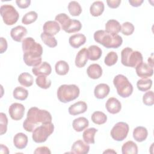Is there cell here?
I'll list each match as a JSON object with an SVG mask.
<instances>
[{
	"mask_svg": "<svg viewBox=\"0 0 154 154\" xmlns=\"http://www.w3.org/2000/svg\"><path fill=\"white\" fill-rule=\"evenodd\" d=\"M55 70L57 74L59 75H66L69 72V66L66 61L60 60L56 63Z\"/></svg>",
	"mask_w": 154,
	"mask_h": 154,
	"instance_id": "1f68e13d",
	"label": "cell"
},
{
	"mask_svg": "<svg viewBox=\"0 0 154 154\" xmlns=\"http://www.w3.org/2000/svg\"><path fill=\"white\" fill-rule=\"evenodd\" d=\"M135 28L134 25L129 22H124L121 26V32L125 35H130L133 34Z\"/></svg>",
	"mask_w": 154,
	"mask_h": 154,
	"instance_id": "60d3db41",
	"label": "cell"
},
{
	"mask_svg": "<svg viewBox=\"0 0 154 154\" xmlns=\"http://www.w3.org/2000/svg\"><path fill=\"white\" fill-rule=\"evenodd\" d=\"M82 28V24L81 22L78 20L72 19V23L70 25L69 27L66 31L67 33H74L78 32Z\"/></svg>",
	"mask_w": 154,
	"mask_h": 154,
	"instance_id": "b9f144b4",
	"label": "cell"
},
{
	"mask_svg": "<svg viewBox=\"0 0 154 154\" xmlns=\"http://www.w3.org/2000/svg\"><path fill=\"white\" fill-rule=\"evenodd\" d=\"M94 40L106 48L116 49L119 48L122 43V37L119 34H113L104 30L96 31L93 35Z\"/></svg>",
	"mask_w": 154,
	"mask_h": 154,
	"instance_id": "3957f363",
	"label": "cell"
},
{
	"mask_svg": "<svg viewBox=\"0 0 154 154\" xmlns=\"http://www.w3.org/2000/svg\"><path fill=\"white\" fill-rule=\"evenodd\" d=\"M38 17L37 13L34 11H30L26 13L22 19V23L25 25H29L34 22Z\"/></svg>",
	"mask_w": 154,
	"mask_h": 154,
	"instance_id": "f35d334b",
	"label": "cell"
},
{
	"mask_svg": "<svg viewBox=\"0 0 154 154\" xmlns=\"http://www.w3.org/2000/svg\"><path fill=\"white\" fill-rule=\"evenodd\" d=\"M16 3L20 8H26L29 6L31 4V1L30 0H16Z\"/></svg>",
	"mask_w": 154,
	"mask_h": 154,
	"instance_id": "bcb514c9",
	"label": "cell"
},
{
	"mask_svg": "<svg viewBox=\"0 0 154 154\" xmlns=\"http://www.w3.org/2000/svg\"><path fill=\"white\" fill-rule=\"evenodd\" d=\"M86 39L85 35L83 34H75L69 37V43L72 48H78L85 43Z\"/></svg>",
	"mask_w": 154,
	"mask_h": 154,
	"instance_id": "44dd1931",
	"label": "cell"
},
{
	"mask_svg": "<svg viewBox=\"0 0 154 154\" xmlns=\"http://www.w3.org/2000/svg\"><path fill=\"white\" fill-rule=\"evenodd\" d=\"M104 4L102 1H97L93 2L90 7V14L94 17L100 16L104 11Z\"/></svg>",
	"mask_w": 154,
	"mask_h": 154,
	"instance_id": "4316f807",
	"label": "cell"
},
{
	"mask_svg": "<svg viewBox=\"0 0 154 154\" xmlns=\"http://www.w3.org/2000/svg\"><path fill=\"white\" fill-rule=\"evenodd\" d=\"M105 107L108 112L112 114H115L120 111L122 109V104L117 99L111 97L107 100Z\"/></svg>",
	"mask_w": 154,
	"mask_h": 154,
	"instance_id": "4fadbf2b",
	"label": "cell"
},
{
	"mask_svg": "<svg viewBox=\"0 0 154 154\" xmlns=\"http://www.w3.org/2000/svg\"><path fill=\"white\" fill-rule=\"evenodd\" d=\"M103 153H116V152H115L114 150H113L112 149H107L106 150H105V151H104L103 152Z\"/></svg>",
	"mask_w": 154,
	"mask_h": 154,
	"instance_id": "f5cc1de1",
	"label": "cell"
},
{
	"mask_svg": "<svg viewBox=\"0 0 154 154\" xmlns=\"http://www.w3.org/2000/svg\"><path fill=\"white\" fill-rule=\"evenodd\" d=\"M27 34V29L22 25H18L13 28L10 31V35L12 39L17 42H20L22 38Z\"/></svg>",
	"mask_w": 154,
	"mask_h": 154,
	"instance_id": "2e32d148",
	"label": "cell"
},
{
	"mask_svg": "<svg viewBox=\"0 0 154 154\" xmlns=\"http://www.w3.org/2000/svg\"><path fill=\"white\" fill-rule=\"evenodd\" d=\"M121 2H122L121 0H107L106 1L108 6L111 8H116L119 7Z\"/></svg>",
	"mask_w": 154,
	"mask_h": 154,
	"instance_id": "7dc6e473",
	"label": "cell"
},
{
	"mask_svg": "<svg viewBox=\"0 0 154 154\" xmlns=\"http://www.w3.org/2000/svg\"><path fill=\"white\" fill-rule=\"evenodd\" d=\"M54 125L51 122H47L37 126L32 132V140L37 143L45 142L48 138L53 133Z\"/></svg>",
	"mask_w": 154,
	"mask_h": 154,
	"instance_id": "52a82bcc",
	"label": "cell"
},
{
	"mask_svg": "<svg viewBox=\"0 0 154 154\" xmlns=\"http://www.w3.org/2000/svg\"><path fill=\"white\" fill-rule=\"evenodd\" d=\"M0 14L3 22L7 25H13L19 19V14L11 5L4 4L0 7Z\"/></svg>",
	"mask_w": 154,
	"mask_h": 154,
	"instance_id": "ba28073f",
	"label": "cell"
},
{
	"mask_svg": "<svg viewBox=\"0 0 154 154\" xmlns=\"http://www.w3.org/2000/svg\"><path fill=\"white\" fill-rule=\"evenodd\" d=\"M80 93L79 87L75 84L60 85L57 92L58 100L63 103L70 102L78 97Z\"/></svg>",
	"mask_w": 154,
	"mask_h": 154,
	"instance_id": "277c9868",
	"label": "cell"
},
{
	"mask_svg": "<svg viewBox=\"0 0 154 154\" xmlns=\"http://www.w3.org/2000/svg\"><path fill=\"white\" fill-rule=\"evenodd\" d=\"M87 109V105L84 101H78L69 107L68 111L70 115L76 116L85 112Z\"/></svg>",
	"mask_w": 154,
	"mask_h": 154,
	"instance_id": "e0dca14e",
	"label": "cell"
},
{
	"mask_svg": "<svg viewBox=\"0 0 154 154\" xmlns=\"http://www.w3.org/2000/svg\"><path fill=\"white\" fill-rule=\"evenodd\" d=\"M143 102L147 106H152L154 104V94L153 91H149L144 94Z\"/></svg>",
	"mask_w": 154,
	"mask_h": 154,
	"instance_id": "7bdbcfd3",
	"label": "cell"
},
{
	"mask_svg": "<svg viewBox=\"0 0 154 154\" xmlns=\"http://www.w3.org/2000/svg\"><path fill=\"white\" fill-rule=\"evenodd\" d=\"M69 13L73 16H78L82 13V8L80 4L75 1H70L68 4Z\"/></svg>",
	"mask_w": 154,
	"mask_h": 154,
	"instance_id": "836d02e7",
	"label": "cell"
},
{
	"mask_svg": "<svg viewBox=\"0 0 154 154\" xmlns=\"http://www.w3.org/2000/svg\"><path fill=\"white\" fill-rule=\"evenodd\" d=\"M89 125L88 119L84 117H79L75 119L72 122L73 129L76 132H81L86 129Z\"/></svg>",
	"mask_w": 154,
	"mask_h": 154,
	"instance_id": "cb8c5ba5",
	"label": "cell"
},
{
	"mask_svg": "<svg viewBox=\"0 0 154 154\" xmlns=\"http://www.w3.org/2000/svg\"><path fill=\"white\" fill-rule=\"evenodd\" d=\"M61 29L59 23L55 20L46 21L43 26V32L50 35H56Z\"/></svg>",
	"mask_w": 154,
	"mask_h": 154,
	"instance_id": "7c38bea8",
	"label": "cell"
},
{
	"mask_svg": "<svg viewBox=\"0 0 154 154\" xmlns=\"http://www.w3.org/2000/svg\"><path fill=\"white\" fill-rule=\"evenodd\" d=\"M129 125L123 122H120L117 123L111 130V136L113 140L121 141L124 140L129 132Z\"/></svg>",
	"mask_w": 154,
	"mask_h": 154,
	"instance_id": "9c48e42d",
	"label": "cell"
},
{
	"mask_svg": "<svg viewBox=\"0 0 154 154\" xmlns=\"http://www.w3.org/2000/svg\"><path fill=\"white\" fill-rule=\"evenodd\" d=\"M23 60L28 66L36 67L42 63L43 48L32 37H26L22 40Z\"/></svg>",
	"mask_w": 154,
	"mask_h": 154,
	"instance_id": "6da1fadb",
	"label": "cell"
},
{
	"mask_svg": "<svg viewBox=\"0 0 154 154\" xmlns=\"http://www.w3.org/2000/svg\"><path fill=\"white\" fill-rule=\"evenodd\" d=\"M55 20L60 25L61 29L66 32L71 24L72 19L66 13H60L55 16Z\"/></svg>",
	"mask_w": 154,
	"mask_h": 154,
	"instance_id": "603a6c76",
	"label": "cell"
},
{
	"mask_svg": "<svg viewBox=\"0 0 154 154\" xmlns=\"http://www.w3.org/2000/svg\"><path fill=\"white\" fill-rule=\"evenodd\" d=\"M36 84L41 88L48 89L51 85V79L47 78L45 75H39L35 79Z\"/></svg>",
	"mask_w": 154,
	"mask_h": 154,
	"instance_id": "8d00e7d4",
	"label": "cell"
},
{
	"mask_svg": "<svg viewBox=\"0 0 154 154\" xmlns=\"http://www.w3.org/2000/svg\"><path fill=\"white\" fill-rule=\"evenodd\" d=\"M113 84L118 94L122 97H128L132 94L133 86L125 75L122 74L116 75L113 79Z\"/></svg>",
	"mask_w": 154,
	"mask_h": 154,
	"instance_id": "8992f818",
	"label": "cell"
},
{
	"mask_svg": "<svg viewBox=\"0 0 154 154\" xmlns=\"http://www.w3.org/2000/svg\"><path fill=\"white\" fill-rule=\"evenodd\" d=\"M109 91L110 88L108 84L101 83L95 87L94 90V94L96 98L102 99L108 95Z\"/></svg>",
	"mask_w": 154,
	"mask_h": 154,
	"instance_id": "d6986e66",
	"label": "cell"
},
{
	"mask_svg": "<svg viewBox=\"0 0 154 154\" xmlns=\"http://www.w3.org/2000/svg\"><path fill=\"white\" fill-rule=\"evenodd\" d=\"M135 70L137 75L141 78H148L153 74V67L143 61L137 66Z\"/></svg>",
	"mask_w": 154,
	"mask_h": 154,
	"instance_id": "8fae6325",
	"label": "cell"
},
{
	"mask_svg": "<svg viewBox=\"0 0 154 154\" xmlns=\"http://www.w3.org/2000/svg\"><path fill=\"white\" fill-rule=\"evenodd\" d=\"M143 60L141 53L137 51H133L129 47L124 48L121 52V63L125 66L136 67L138 64L143 62Z\"/></svg>",
	"mask_w": 154,
	"mask_h": 154,
	"instance_id": "5b68a950",
	"label": "cell"
},
{
	"mask_svg": "<svg viewBox=\"0 0 154 154\" xmlns=\"http://www.w3.org/2000/svg\"><path fill=\"white\" fill-rule=\"evenodd\" d=\"M18 81L22 85L29 87L33 84L34 79L30 73L23 72L19 75L18 77Z\"/></svg>",
	"mask_w": 154,
	"mask_h": 154,
	"instance_id": "4dcf8cb0",
	"label": "cell"
},
{
	"mask_svg": "<svg viewBox=\"0 0 154 154\" xmlns=\"http://www.w3.org/2000/svg\"><path fill=\"white\" fill-rule=\"evenodd\" d=\"M8 119L5 114L4 112L0 113V131L1 135H3L6 133L7 130Z\"/></svg>",
	"mask_w": 154,
	"mask_h": 154,
	"instance_id": "ee69618b",
	"label": "cell"
},
{
	"mask_svg": "<svg viewBox=\"0 0 154 154\" xmlns=\"http://www.w3.org/2000/svg\"><path fill=\"white\" fill-rule=\"evenodd\" d=\"M1 153H9L8 147L2 144H1Z\"/></svg>",
	"mask_w": 154,
	"mask_h": 154,
	"instance_id": "f907efd6",
	"label": "cell"
},
{
	"mask_svg": "<svg viewBox=\"0 0 154 154\" xmlns=\"http://www.w3.org/2000/svg\"><path fill=\"white\" fill-rule=\"evenodd\" d=\"M148 64L150 65L152 67H153V54H152L151 57H149V58H148Z\"/></svg>",
	"mask_w": 154,
	"mask_h": 154,
	"instance_id": "816d5d0a",
	"label": "cell"
},
{
	"mask_svg": "<svg viewBox=\"0 0 154 154\" xmlns=\"http://www.w3.org/2000/svg\"><path fill=\"white\" fill-rule=\"evenodd\" d=\"M91 119L94 123L100 125L106 123L107 120V116L102 111H95L92 114Z\"/></svg>",
	"mask_w": 154,
	"mask_h": 154,
	"instance_id": "d6a6232c",
	"label": "cell"
},
{
	"mask_svg": "<svg viewBox=\"0 0 154 154\" xmlns=\"http://www.w3.org/2000/svg\"><path fill=\"white\" fill-rule=\"evenodd\" d=\"M133 137L135 141L142 142L146 140L148 132L147 129L144 126H137L133 131Z\"/></svg>",
	"mask_w": 154,
	"mask_h": 154,
	"instance_id": "d4e9b609",
	"label": "cell"
},
{
	"mask_svg": "<svg viewBox=\"0 0 154 154\" xmlns=\"http://www.w3.org/2000/svg\"><path fill=\"white\" fill-rule=\"evenodd\" d=\"M28 139L26 134L22 132L16 134L13 138L14 146L19 149L25 148L28 144Z\"/></svg>",
	"mask_w": 154,
	"mask_h": 154,
	"instance_id": "ffe728a7",
	"label": "cell"
},
{
	"mask_svg": "<svg viewBox=\"0 0 154 154\" xmlns=\"http://www.w3.org/2000/svg\"><path fill=\"white\" fill-rule=\"evenodd\" d=\"M122 152L123 154H137L138 146L134 141H128L123 144Z\"/></svg>",
	"mask_w": 154,
	"mask_h": 154,
	"instance_id": "83f0119b",
	"label": "cell"
},
{
	"mask_svg": "<svg viewBox=\"0 0 154 154\" xmlns=\"http://www.w3.org/2000/svg\"><path fill=\"white\" fill-rule=\"evenodd\" d=\"M143 2H144L143 0H129V4L132 7H135L140 6L143 3Z\"/></svg>",
	"mask_w": 154,
	"mask_h": 154,
	"instance_id": "681fc988",
	"label": "cell"
},
{
	"mask_svg": "<svg viewBox=\"0 0 154 154\" xmlns=\"http://www.w3.org/2000/svg\"><path fill=\"white\" fill-rule=\"evenodd\" d=\"M105 31L110 34H117L121 31V25L117 20L115 19H110L108 20L105 24Z\"/></svg>",
	"mask_w": 154,
	"mask_h": 154,
	"instance_id": "484cf974",
	"label": "cell"
},
{
	"mask_svg": "<svg viewBox=\"0 0 154 154\" xmlns=\"http://www.w3.org/2000/svg\"><path fill=\"white\" fill-rule=\"evenodd\" d=\"M118 60V55L116 52L111 51L108 53L104 59L105 64L108 66H112L114 65Z\"/></svg>",
	"mask_w": 154,
	"mask_h": 154,
	"instance_id": "ab89813d",
	"label": "cell"
},
{
	"mask_svg": "<svg viewBox=\"0 0 154 154\" xmlns=\"http://www.w3.org/2000/svg\"><path fill=\"white\" fill-rule=\"evenodd\" d=\"M42 42L49 48H54L57 45V41L54 37V36L50 35L42 32L40 35Z\"/></svg>",
	"mask_w": 154,
	"mask_h": 154,
	"instance_id": "74e56055",
	"label": "cell"
},
{
	"mask_svg": "<svg viewBox=\"0 0 154 154\" xmlns=\"http://www.w3.org/2000/svg\"><path fill=\"white\" fill-rule=\"evenodd\" d=\"M32 72L35 76L39 75H49L52 72V68L49 63L46 61L42 62L38 66L32 69Z\"/></svg>",
	"mask_w": 154,
	"mask_h": 154,
	"instance_id": "5bb4252c",
	"label": "cell"
},
{
	"mask_svg": "<svg viewBox=\"0 0 154 154\" xmlns=\"http://www.w3.org/2000/svg\"><path fill=\"white\" fill-rule=\"evenodd\" d=\"M97 132V129L94 128H90L85 130L82 134V138L84 141L87 144H94V136L96 133Z\"/></svg>",
	"mask_w": 154,
	"mask_h": 154,
	"instance_id": "f546056e",
	"label": "cell"
},
{
	"mask_svg": "<svg viewBox=\"0 0 154 154\" xmlns=\"http://www.w3.org/2000/svg\"><path fill=\"white\" fill-rule=\"evenodd\" d=\"M152 85V81L149 78H142L137 82V87L141 91H147L149 90Z\"/></svg>",
	"mask_w": 154,
	"mask_h": 154,
	"instance_id": "e575fe53",
	"label": "cell"
},
{
	"mask_svg": "<svg viewBox=\"0 0 154 154\" xmlns=\"http://www.w3.org/2000/svg\"><path fill=\"white\" fill-rule=\"evenodd\" d=\"M87 51L88 59L91 61H96L99 60L102 54V49L96 45H91L89 46Z\"/></svg>",
	"mask_w": 154,
	"mask_h": 154,
	"instance_id": "f1b7e54d",
	"label": "cell"
},
{
	"mask_svg": "<svg viewBox=\"0 0 154 154\" xmlns=\"http://www.w3.org/2000/svg\"><path fill=\"white\" fill-rule=\"evenodd\" d=\"M88 60V51L87 48H84L81 49L76 54L75 63L77 67L81 68L85 66Z\"/></svg>",
	"mask_w": 154,
	"mask_h": 154,
	"instance_id": "ac0fdd59",
	"label": "cell"
},
{
	"mask_svg": "<svg viewBox=\"0 0 154 154\" xmlns=\"http://www.w3.org/2000/svg\"><path fill=\"white\" fill-rule=\"evenodd\" d=\"M72 152L76 154H86L90 150V146L81 140L75 141L71 147Z\"/></svg>",
	"mask_w": 154,
	"mask_h": 154,
	"instance_id": "9a60e30c",
	"label": "cell"
},
{
	"mask_svg": "<svg viewBox=\"0 0 154 154\" xmlns=\"http://www.w3.org/2000/svg\"><path fill=\"white\" fill-rule=\"evenodd\" d=\"M13 95L14 99L19 100H24L28 96V91L22 87H17L13 90Z\"/></svg>",
	"mask_w": 154,
	"mask_h": 154,
	"instance_id": "d590c367",
	"label": "cell"
},
{
	"mask_svg": "<svg viewBox=\"0 0 154 154\" xmlns=\"http://www.w3.org/2000/svg\"><path fill=\"white\" fill-rule=\"evenodd\" d=\"M52 116L49 112L40 109L37 107H31L28 111L26 118L23 123V128L29 132H32L38 126L52 122Z\"/></svg>",
	"mask_w": 154,
	"mask_h": 154,
	"instance_id": "7a4b0ae2",
	"label": "cell"
},
{
	"mask_svg": "<svg viewBox=\"0 0 154 154\" xmlns=\"http://www.w3.org/2000/svg\"><path fill=\"white\" fill-rule=\"evenodd\" d=\"M25 106L20 103H13L8 108V113L10 117L14 120H21L25 113Z\"/></svg>",
	"mask_w": 154,
	"mask_h": 154,
	"instance_id": "30bf717a",
	"label": "cell"
},
{
	"mask_svg": "<svg viewBox=\"0 0 154 154\" xmlns=\"http://www.w3.org/2000/svg\"><path fill=\"white\" fill-rule=\"evenodd\" d=\"M87 73L88 77L91 79H99L102 75V69L98 64H91L88 67L87 69Z\"/></svg>",
	"mask_w": 154,
	"mask_h": 154,
	"instance_id": "7402d4cb",
	"label": "cell"
},
{
	"mask_svg": "<svg viewBox=\"0 0 154 154\" xmlns=\"http://www.w3.org/2000/svg\"><path fill=\"white\" fill-rule=\"evenodd\" d=\"M0 50H1V54L4 53L6 51L7 49V42L6 39L4 37L0 38Z\"/></svg>",
	"mask_w": 154,
	"mask_h": 154,
	"instance_id": "c3c4849f",
	"label": "cell"
},
{
	"mask_svg": "<svg viewBox=\"0 0 154 154\" xmlns=\"http://www.w3.org/2000/svg\"><path fill=\"white\" fill-rule=\"evenodd\" d=\"M34 154H51L50 149L46 146H41L35 149L34 152Z\"/></svg>",
	"mask_w": 154,
	"mask_h": 154,
	"instance_id": "f6af8a7d",
	"label": "cell"
}]
</instances>
